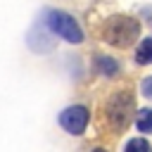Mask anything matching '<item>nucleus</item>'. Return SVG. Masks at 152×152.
I'll list each match as a JSON object with an SVG mask.
<instances>
[{
  "instance_id": "nucleus-1",
  "label": "nucleus",
  "mask_w": 152,
  "mask_h": 152,
  "mask_svg": "<svg viewBox=\"0 0 152 152\" xmlns=\"http://www.w3.org/2000/svg\"><path fill=\"white\" fill-rule=\"evenodd\" d=\"M140 36V21L126 14H114L102 26V38L114 48H128Z\"/></svg>"
},
{
  "instance_id": "nucleus-2",
  "label": "nucleus",
  "mask_w": 152,
  "mask_h": 152,
  "mask_svg": "<svg viewBox=\"0 0 152 152\" xmlns=\"http://www.w3.org/2000/svg\"><path fill=\"white\" fill-rule=\"evenodd\" d=\"M133 109H135V100H133V95H131L128 90L114 93V95L107 100V104H104V114H107L109 124H112L116 131H121V128H126V126L131 124Z\"/></svg>"
},
{
  "instance_id": "nucleus-3",
  "label": "nucleus",
  "mask_w": 152,
  "mask_h": 152,
  "mask_svg": "<svg viewBox=\"0 0 152 152\" xmlns=\"http://www.w3.org/2000/svg\"><path fill=\"white\" fill-rule=\"evenodd\" d=\"M45 24L52 33H57L59 38H64L66 43H81L83 40V28L78 26V21L64 12V10H48L45 12Z\"/></svg>"
},
{
  "instance_id": "nucleus-4",
  "label": "nucleus",
  "mask_w": 152,
  "mask_h": 152,
  "mask_svg": "<svg viewBox=\"0 0 152 152\" xmlns=\"http://www.w3.org/2000/svg\"><path fill=\"white\" fill-rule=\"evenodd\" d=\"M88 119H90L88 107H83V104H71V107H66V109L59 114V126H62L66 133H71V135H81V133L86 131V126H88Z\"/></svg>"
},
{
  "instance_id": "nucleus-5",
  "label": "nucleus",
  "mask_w": 152,
  "mask_h": 152,
  "mask_svg": "<svg viewBox=\"0 0 152 152\" xmlns=\"http://www.w3.org/2000/svg\"><path fill=\"white\" fill-rule=\"evenodd\" d=\"M26 43H28V48H31L33 52H50V50H52V45H55V43L48 38V33H45L43 28H38V26L28 33Z\"/></svg>"
},
{
  "instance_id": "nucleus-6",
  "label": "nucleus",
  "mask_w": 152,
  "mask_h": 152,
  "mask_svg": "<svg viewBox=\"0 0 152 152\" xmlns=\"http://www.w3.org/2000/svg\"><path fill=\"white\" fill-rule=\"evenodd\" d=\"M95 69H97L102 76H107V78L116 76V74L121 71L119 62H116L114 57H107V55H95Z\"/></svg>"
},
{
  "instance_id": "nucleus-7",
  "label": "nucleus",
  "mask_w": 152,
  "mask_h": 152,
  "mask_svg": "<svg viewBox=\"0 0 152 152\" xmlns=\"http://www.w3.org/2000/svg\"><path fill=\"white\" fill-rule=\"evenodd\" d=\"M135 62L138 64H152V38H145L135 48Z\"/></svg>"
},
{
  "instance_id": "nucleus-8",
  "label": "nucleus",
  "mask_w": 152,
  "mask_h": 152,
  "mask_svg": "<svg viewBox=\"0 0 152 152\" xmlns=\"http://www.w3.org/2000/svg\"><path fill=\"white\" fill-rule=\"evenodd\" d=\"M135 128L140 133H152V109H140L135 116Z\"/></svg>"
},
{
  "instance_id": "nucleus-9",
  "label": "nucleus",
  "mask_w": 152,
  "mask_h": 152,
  "mask_svg": "<svg viewBox=\"0 0 152 152\" xmlns=\"http://www.w3.org/2000/svg\"><path fill=\"white\" fill-rule=\"evenodd\" d=\"M126 150L128 152H150V142L147 140H140V138H133V140H128L126 142Z\"/></svg>"
},
{
  "instance_id": "nucleus-10",
  "label": "nucleus",
  "mask_w": 152,
  "mask_h": 152,
  "mask_svg": "<svg viewBox=\"0 0 152 152\" xmlns=\"http://www.w3.org/2000/svg\"><path fill=\"white\" fill-rule=\"evenodd\" d=\"M140 90H142V95H145V97H152V76L142 78V83H140Z\"/></svg>"
}]
</instances>
